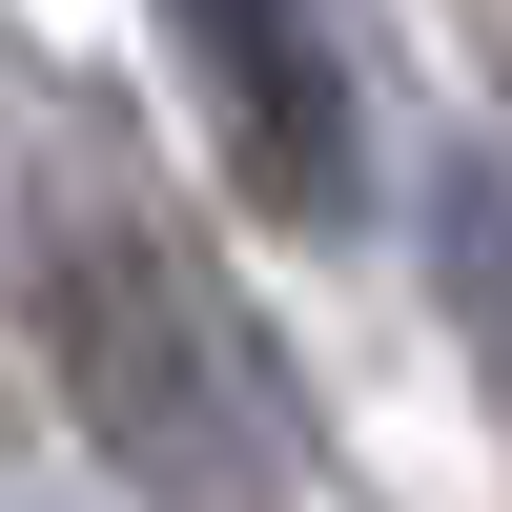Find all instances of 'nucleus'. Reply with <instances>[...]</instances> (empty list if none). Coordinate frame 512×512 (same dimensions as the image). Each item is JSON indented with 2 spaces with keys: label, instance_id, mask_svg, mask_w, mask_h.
Listing matches in <instances>:
<instances>
[{
  "label": "nucleus",
  "instance_id": "obj_1",
  "mask_svg": "<svg viewBox=\"0 0 512 512\" xmlns=\"http://www.w3.org/2000/svg\"><path fill=\"white\" fill-rule=\"evenodd\" d=\"M21 287H41V349H62L82 451L144 512H287V390H267V349H246L103 185H41Z\"/></svg>",
  "mask_w": 512,
  "mask_h": 512
},
{
  "label": "nucleus",
  "instance_id": "obj_2",
  "mask_svg": "<svg viewBox=\"0 0 512 512\" xmlns=\"http://www.w3.org/2000/svg\"><path fill=\"white\" fill-rule=\"evenodd\" d=\"M164 41H185L205 144H226V185L267 205V226H349L369 205V103H349L328 0H164Z\"/></svg>",
  "mask_w": 512,
  "mask_h": 512
}]
</instances>
